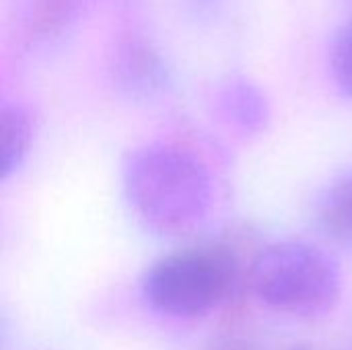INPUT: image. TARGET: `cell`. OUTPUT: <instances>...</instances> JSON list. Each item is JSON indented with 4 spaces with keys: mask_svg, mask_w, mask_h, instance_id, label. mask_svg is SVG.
Here are the masks:
<instances>
[{
    "mask_svg": "<svg viewBox=\"0 0 352 350\" xmlns=\"http://www.w3.org/2000/svg\"><path fill=\"white\" fill-rule=\"evenodd\" d=\"M124 194L136 219L159 235L196 229L212 202L206 165L177 144H146L124 163Z\"/></svg>",
    "mask_w": 352,
    "mask_h": 350,
    "instance_id": "6da1fadb",
    "label": "cell"
},
{
    "mask_svg": "<svg viewBox=\"0 0 352 350\" xmlns=\"http://www.w3.org/2000/svg\"><path fill=\"white\" fill-rule=\"evenodd\" d=\"M252 285L264 305L299 318H318L332 311L342 293L336 262L303 241H283L266 248L254 262Z\"/></svg>",
    "mask_w": 352,
    "mask_h": 350,
    "instance_id": "7a4b0ae2",
    "label": "cell"
},
{
    "mask_svg": "<svg viewBox=\"0 0 352 350\" xmlns=\"http://www.w3.org/2000/svg\"><path fill=\"white\" fill-rule=\"evenodd\" d=\"M235 264L223 250H186L161 258L142 281L148 305L171 318H196L214 309L231 291Z\"/></svg>",
    "mask_w": 352,
    "mask_h": 350,
    "instance_id": "3957f363",
    "label": "cell"
},
{
    "mask_svg": "<svg viewBox=\"0 0 352 350\" xmlns=\"http://www.w3.org/2000/svg\"><path fill=\"white\" fill-rule=\"evenodd\" d=\"M116 87L132 99H153L169 85V68L163 56L144 39H128L118 45L111 60Z\"/></svg>",
    "mask_w": 352,
    "mask_h": 350,
    "instance_id": "277c9868",
    "label": "cell"
},
{
    "mask_svg": "<svg viewBox=\"0 0 352 350\" xmlns=\"http://www.w3.org/2000/svg\"><path fill=\"white\" fill-rule=\"evenodd\" d=\"M35 138V118L23 103H4L0 111V175L8 179L29 155Z\"/></svg>",
    "mask_w": 352,
    "mask_h": 350,
    "instance_id": "5b68a950",
    "label": "cell"
},
{
    "mask_svg": "<svg viewBox=\"0 0 352 350\" xmlns=\"http://www.w3.org/2000/svg\"><path fill=\"white\" fill-rule=\"evenodd\" d=\"M316 219L330 239L352 245V171L338 177L322 194Z\"/></svg>",
    "mask_w": 352,
    "mask_h": 350,
    "instance_id": "8992f818",
    "label": "cell"
},
{
    "mask_svg": "<svg viewBox=\"0 0 352 350\" xmlns=\"http://www.w3.org/2000/svg\"><path fill=\"white\" fill-rule=\"evenodd\" d=\"M221 109L243 132H258L268 120V103L258 87L248 80H229L221 91Z\"/></svg>",
    "mask_w": 352,
    "mask_h": 350,
    "instance_id": "52a82bcc",
    "label": "cell"
},
{
    "mask_svg": "<svg viewBox=\"0 0 352 350\" xmlns=\"http://www.w3.org/2000/svg\"><path fill=\"white\" fill-rule=\"evenodd\" d=\"M330 64L338 87L352 97V21L338 29L332 41Z\"/></svg>",
    "mask_w": 352,
    "mask_h": 350,
    "instance_id": "ba28073f",
    "label": "cell"
}]
</instances>
